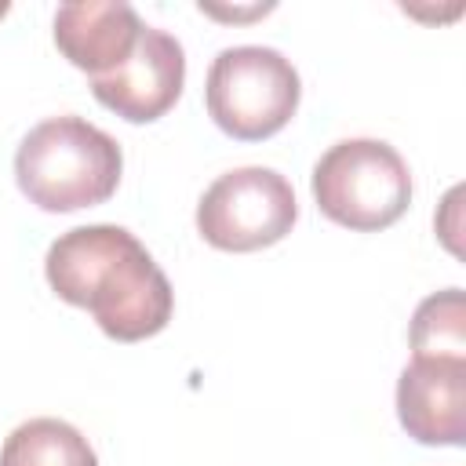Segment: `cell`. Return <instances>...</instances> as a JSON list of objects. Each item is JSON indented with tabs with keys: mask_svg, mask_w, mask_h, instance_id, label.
<instances>
[{
	"mask_svg": "<svg viewBox=\"0 0 466 466\" xmlns=\"http://www.w3.org/2000/svg\"><path fill=\"white\" fill-rule=\"evenodd\" d=\"M397 415L419 444H462L466 437V360L411 357L397 379Z\"/></svg>",
	"mask_w": 466,
	"mask_h": 466,
	"instance_id": "52a82bcc",
	"label": "cell"
},
{
	"mask_svg": "<svg viewBox=\"0 0 466 466\" xmlns=\"http://www.w3.org/2000/svg\"><path fill=\"white\" fill-rule=\"evenodd\" d=\"M0 466H98V455L76 426L44 415L7 433Z\"/></svg>",
	"mask_w": 466,
	"mask_h": 466,
	"instance_id": "9c48e42d",
	"label": "cell"
},
{
	"mask_svg": "<svg viewBox=\"0 0 466 466\" xmlns=\"http://www.w3.org/2000/svg\"><path fill=\"white\" fill-rule=\"evenodd\" d=\"M51 291L95 317L116 342H142L167 328L175 291L146 244L124 226H76L44 258Z\"/></svg>",
	"mask_w": 466,
	"mask_h": 466,
	"instance_id": "6da1fadb",
	"label": "cell"
},
{
	"mask_svg": "<svg viewBox=\"0 0 466 466\" xmlns=\"http://www.w3.org/2000/svg\"><path fill=\"white\" fill-rule=\"evenodd\" d=\"M182 84H186L182 44L164 29L142 25L135 51L113 73L95 76L91 91L116 116L131 124H149L178 102Z\"/></svg>",
	"mask_w": 466,
	"mask_h": 466,
	"instance_id": "8992f818",
	"label": "cell"
},
{
	"mask_svg": "<svg viewBox=\"0 0 466 466\" xmlns=\"http://www.w3.org/2000/svg\"><path fill=\"white\" fill-rule=\"evenodd\" d=\"M138 33H142V18L135 15V7L120 0L66 4L55 15L58 51L91 80L113 73L135 51Z\"/></svg>",
	"mask_w": 466,
	"mask_h": 466,
	"instance_id": "ba28073f",
	"label": "cell"
},
{
	"mask_svg": "<svg viewBox=\"0 0 466 466\" xmlns=\"http://www.w3.org/2000/svg\"><path fill=\"white\" fill-rule=\"evenodd\" d=\"M313 200L331 222L357 233H375L408 211L411 171L390 142L346 138L317 160Z\"/></svg>",
	"mask_w": 466,
	"mask_h": 466,
	"instance_id": "3957f363",
	"label": "cell"
},
{
	"mask_svg": "<svg viewBox=\"0 0 466 466\" xmlns=\"http://www.w3.org/2000/svg\"><path fill=\"white\" fill-rule=\"evenodd\" d=\"M295 218V189L273 167L226 171L204 189L197 204V229L218 251L269 248L291 233Z\"/></svg>",
	"mask_w": 466,
	"mask_h": 466,
	"instance_id": "5b68a950",
	"label": "cell"
},
{
	"mask_svg": "<svg viewBox=\"0 0 466 466\" xmlns=\"http://www.w3.org/2000/svg\"><path fill=\"white\" fill-rule=\"evenodd\" d=\"M299 73L295 66L273 47H226L215 55L204 84L211 120L240 138L262 142L277 135L299 109Z\"/></svg>",
	"mask_w": 466,
	"mask_h": 466,
	"instance_id": "277c9868",
	"label": "cell"
},
{
	"mask_svg": "<svg viewBox=\"0 0 466 466\" xmlns=\"http://www.w3.org/2000/svg\"><path fill=\"white\" fill-rule=\"evenodd\" d=\"M124 171V153L113 135L84 116H51L36 124L18 153V189L40 211H80L106 204Z\"/></svg>",
	"mask_w": 466,
	"mask_h": 466,
	"instance_id": "7a4b0ae2",
	"label": "cell"
},
{
	"mask_svg": "<svg viewBox=\"0 0 466 466\" xmlns=\"http://www.w3.org/2000/svg\"><path fill=\"white\" fill-rule=\"evenodd\" d=\"M411 357L466 360V299L459 288L437 291L419 302L411 317Z\"/></svg>",
	"mask_w": 466,
	"mask_h": 466,
	"instance_id": "30bf717a",
	"label": "cell"
}]
</instances>
